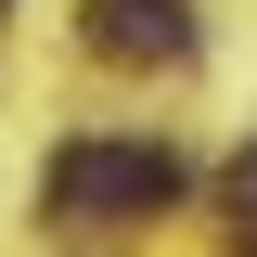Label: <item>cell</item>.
<instances>
[{
	"label": "cell",
	"mask_w": 257,
	"mask_h": 257,
	"mask_svg": "<svg viewBox=\"0 0 257 257\" xmlns=\"http://www.w3.org/2000/svg\"><path fill=\"white\" fill-rule=\"evenodd\" d=\"M90 52L103 64H180L193 52V13L180 0H90Z\"/></svg>",
	"instance_id": "7a4b0ae2"
},
{
	"label": "cell",
	"mask_w": 257,
	"mask_h": 257,
	"mask_svg": "<svg viewBox=\"0 0 257 257\" xmlns=\"http://www.w3.org/2000/svg\"><path fill=\"white\" fill-rule=\"evenodd\" d=\"M219 193H231V257H257V142L231 155V180H219Z\"/></svg>",
	"instance_id": "3957f363"
},
{
	"label": "cell",
	"mask_w": 257,
	"mask_h": 257,
	"mask_svg": "<svg viewBox=\"0 0 257 257\" xmlns=\"http://www.w3.org/2000/svg\"><path fill=\"white\" fill-rule=\"evenodd\" d=\"M167 206H180L167 142H64L39 167V219H77V231H128V219H167Z\"/></svg>",
	"instance_id": "6da1fadb"
}]
</instances>
